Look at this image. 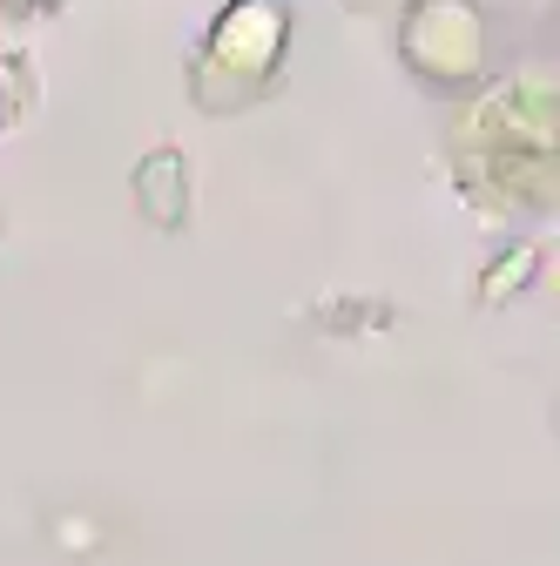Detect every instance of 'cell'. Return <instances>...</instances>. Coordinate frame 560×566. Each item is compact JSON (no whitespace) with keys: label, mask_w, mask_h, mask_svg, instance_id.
Masks as SVG:
<instances>
[{"label":"cell","mask_w":560,"mask_h":566,"mask_svg":"<svg viewBox=\"0 0 560 566\" xmlns=\"http://www.w3.org/2000/svg\"><path fill=\"white\" fill-rule=\"evenodd\" d=\"M270 54H277V34L250 41V34H243V8H230L224 28H217V61H243V75H263Z\"/></svg>","instance_id":"6da1fadb"},{"label":"cell","mask_w":560,"mask_h":566,"mask_svg":"<svg viewBox=\"0 0 560 566\" xmlns=\"http://www.w3.org/2000/svg\"><path fill=\"white\" fill-rule=\"evenodd\" d=\"M14 14H41V8H54V0H8Z\"/></svg>","instance_id":"7a4b0ae2"}]
</instances>
